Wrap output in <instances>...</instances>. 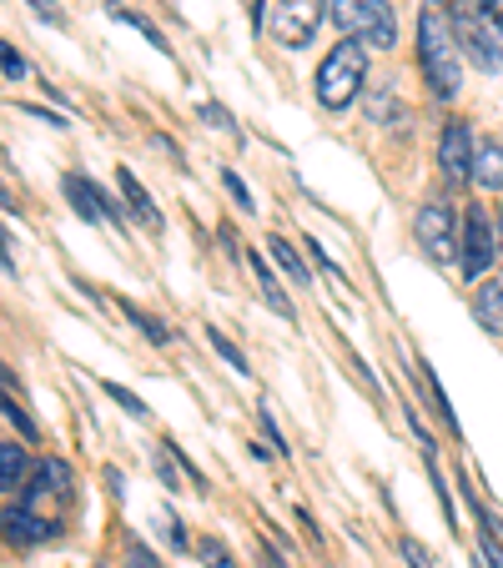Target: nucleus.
Here are the masks:
<instances>
[{
	"mask_svg": "<svg viewBox=\"0 0 503 568\" xmlns=\"http://www.w3.org/2000/svg\"><path fill=\"white\" fill-rule=\"evenodd\" d=\"M449 26H453V41H459L483 71H503V11L493 0H453Z\"/></svg>",
	"mask_w": 503,
	"mask_h": 568,
	"instance_id": "nucleus-1",
	"label": "nucleus"
},
{
	"mask_svg": "<svg viewBox=\"0 0 503 568\" xmlns=\"http://www.w3.org/2000/svg\"><path fill=\"white\" fill-rule=\"evenodd\" d=\"M418 61H423V75H429V87L439 91L443 101L459 97V87H463L459 41H453V26L443 21L439 11L418 16Z\"/></svg>",
	"mask_w": 503,
	"mask_h": 568,
	"instance_id": "nucleus-2",
	"label": "nucleus"
},
{
	"mask_svg": "<svg viewBox=\"0 0 503 568\" xmlns=\"http://www.w3.org/2000/svg\"><path fill=\"white\" fill-rule=\"evenodd\" d=\"M368 81V51L363 41H338L318 65V101L328 111H348Z\"/></svg>",
	"mask_w": 503,
	"mask_h": 568,
	"instance_id": "nucleus-3",
	"label": "nucleus"
},
{
	"mask_svg": "<svg viewBox=\"0 0 503 568\" xmlns=\"http://www.w3.org/2000/svg\"><path fill=\"white\" fill-rule=\"evenodd\" d=\"M332 21L343 26L353 41H368L378 51H393L398 45V21L388 0H332Z\"/></svg>",
	"mask_w": 503,
	"mask_h": 568,
	"instance_id": "nucleus-4",
	"label": "nucleus"
},
{
	"mask_svg": "<svg viewBox=\"0 0 503 568\" xmlns=\"http://www.w3.org/2000/svg\"><path fill=\"white\" fill-rule=\"evenodd\" d=\"M413 236H418V247L429 252V262H453L463 252V236H459V226H453L449 202H423L418 206Z\"/></svg>",
	"mask_w": 503,
	"mask_h": 568,
	"instance_id": "nucleus-5",
	"label": "nucleus"
},
{
	"mask_svg": "<svg viewBox=\"0 0 503 568\" xmlns=\"http://www.w3.org/2000/svg\"><path fill=\"white\" fill-rule=\"evenodd\" d=\"M328 11H332L328 0H278L272 31H278V41L288 45V51H302V45L318 36V26H322V16Z\"/></svg>",
	"mask_w": 503,
	"mask_h": 568,
	"instance_id": "nucleus-6",
	"label": "nucleus"
},
{
	"mask_svg": "<svg viewBox=\"0 0 503 568\" xmlns=\"http://www.w3.org/2000/svg\"><path fill=\"white\" fill-rule=\"evenodd\" d=\"M499 247H493V222L483 216V206H469V222H463V277L479 282L493 267Z\"/></svg>",
	"mask_w": 503,
	"mask_h": 568,
	"instance_id": "nucleus-7",
	"label": "nucleus"
},
{
	"mask_svg": "<svg viewBox=\"0 0 503 568\" xmlns=\"http://www.w3.org/2000/svg\"><path fill=\"white\" fill-rule=\"evenodd\" d=\"M473 131L463 126V121H449L443 126V141H439V166H443V182H453V186H463V182H473Z\"/></svg>",
	"mask_w": 503,
	"mask_h": 568,
	"instance_id": "nucleus-8",
	"label": "nucleus"
},
{
	"mask_svg": "<svg viewBox=\"0 0 503 568\" xmlns=\"http://www.w3.org/2000/svg\"><path fill=\"white\" fill-rule=\"evenodd\" d=\"M0 538L11 548H36L51 538V524L31 504H11V508H0Z\"/></svg>",
	"mask_w": 503,
	"mask_h": 568,
	"instance_id": "nucleus-9",
	"label": "nucleus"
},
{
	"mask_svg": "<svg viewBox=\"0 0 503 568\" xmlns=\"http://www.w3.org/2000/svg\"><path fill=\"white\" fill-rule=\"evenodd\" d=\"M66 196H71L81 222H121V206L107 192H97V182H87V176H66Z\"/></svg>",
	"mask_w": 503,
	"mask_h": 568,
	"instance_id": "nucleus-10",
	"label": "nucleus"
},
{
	"mask_svg": "<svg viewBox=\"0 0 503 568\" xmlns=\"http://www.w3.org/2000/svg\"><path fill=\"white\" fill-rule=\"evenodd\" d=\"M56 494V498H71V463L61 458H41L31 468V498Z\"/></svg>",
	"mask_w": 503,
	"mask_h": 568,
	"instance_id": "nucleus-11",
	"label": "nucleus"
},
{
	"mask_svg": "<svg viewBox=\"0 0 503 568\" xmlns=\"http://www.w3.org/2000/svg\"><path fill=\"white\" fill-rule=\"evenodd\" d=\"M117 182H121V196H127V212L137 216V222L147 226V232H161V212H157V206H151L147 186H141L137 176L127 172V166H121V172H117Z\"/></svg>",
	"mask_w": 503,
	"mask_h": 568,
	"instance_id": "nucleus-12",
	"label": "nucleus"
},
{
	"mask_svg": "<svg viewBox=\"0 0 503 568\" xmlns=\"http://www.w3.org/2000/svg\"><path fill=\"white\" fill-rule=\"evenodd\" d=\"M473 182L489 186V192H499V186H503V146H499V141L473 146Z\"/></svg>",
	"mask_w": 503,
	"mask_h": 568,
	"instance_id": "nucleus-13",
	"label": "nucleus"
},
{
	"mask_svg": "<svg viewBox=\"0 0 503 568\" xmlns=\"http://www.w3.org/2000/svg\"><path fill=\"white\" fill-rule=\"evenodd\" d=\"M31 478V463H26V448L21 443H6L0 438V494H11L21 483Z\"/></svg>",
	"mask_w": 503,
	"mask_h": 568,
	"instance_id": "nucleus-14",
	"label": "nucleus"
},
{
	"mask_svg": "<svg viewBox=\"0 0 503 568\" xmlns=\"http://www.w3.org/2000/svg\"><path fill=\"white\" fill-rule=\"evenodd\" d=\"M247 262H252V277H258L262 302H268L272 312H282V322H292V317H298V312H292V297L278 287V277H272V272H268V262H262V257H247Z\"/></svg>",
	"mask_w": 503,
	"mask_h": 568,
	"instance_id": "nucleus-15",
	"label": "nucleus"
},
{
	"mask_svg": "<svg viewBox=\"0 0 503 568\" xmlns=\"http://www.w3.org/2000/svg\"><path fill=\"white\" fill-rule=\"evenodd\" d=\"M479 322L489 333H503V282H483L479 292Z\"/></svg>",
	"mask_w": 503,
	"mask_h": 568,
	"instance_id": "nucleus-16",
	"label": "nucleus"
},
{
	"mask_svg": "<svg viewBox=\"0 0 503 568\" xmlns=\"http://www.w3.org/2000/svg\"><path fill=\"white\" fill-rule=\"evenodd\" d=\"M107 16H111V21H121V26H131V31H137L141 41H147V45H157V51H167V41H161V31H157V26L147 21V16L127 11V6H117V0H111V6H107Z\"/></svg>",
	"mask_w": 503,
	"mask_h": 568,
	"instance_id": "nucleus-17",
	"label": "nucleus"
},
{
	"mask_svg": "<svg viewBox=\"0 0 503 568\" xmlns=\"http://www.w3.org/2000/svg\"><path fill=\"white\" fill-rule=\"evenodd\" d=\"M268 252H272V262H278V267L288 272L292 282H302V287H308V267H302V257L292 252V242H282V236H268Z\"/></svg>",
	"mask_w": 503,
	"mask_h": 568,
	"instance_id": "nucleus-18",
	"label": "nucleus"
},
{
	"mask_svg": "<svg viewBox=\"0 0 503 568\" xmlns=\"http://www.w3.org/2000/svg\"><path fill=\"white\" fill-rule=\"evenodd\" d=\"M0 413H6V418L16 423V433H21L26 443L41 438V433H36V418H31V413H21V403H16V397H0Z\"/></svg>",
	"mask_w": 503,
	"mask_h": 568,
	"instance_id": "nucleus-19",
	"label": "nucleus"
},
{
	"mask_svg": "<svg viewBox=\"0 0 503 568\" xmlns=\"http://www.w3.org/2000/svg\"><path fill=\"white\" fill-rule=\"evenodd\" d=\"M121 312H127V317L137 322V327L151 337V343H167V337H172V327H161L157 317H147V312H141V307H131V302H121Z\"/></svg>",
	"mask_w": 503,
	"mask_h": 568,
	"instance_id": "nucleus-20",
	"label": "nucleus"
},
{
	"mask_svg": "<svg viewBox=\"0 0 503 568\" xmlns=\"http://www.w3.org/2000/svg\"><path fill=\"white\" fill-rule=\"evenodd\" d=\"M207 337H212V347H217V353H222V363H227V367H237V373L247 377V357L232 347V337H227L222 327H207Z\"/></svg>",
	"mask_w": 503,
	"mask_h": 568,
	"instance_id": "nucleus-21",
	"label": "nucleus"
},
{
	"mask_svg": "<svg viewBox=\"0 0 503 568\" xmlns=\"http://www.w3.org/2000/svg\"><path fill=\"white\" fill-rule=\"evenodd\" d=\"M373 116L383 121V126H398V121H408V106L398 111L393 106V87H378V101H373Z\"/></svg>",
	"mask_w": 503,
	"mask_h": 568,
	"instance_id": "nucleus-22",
	"label": "nucleus"
},
{
	"mask_svg": "<svg viewBox=\"0 0 503 568\" xmlns=\"http://www.w3.org/2000/svg\"><path fill=\"white\" fill-rule=\"evenodd\" d=\"M107 397H117V403L131 413V418H147V403H141L137 393H127V387H121V383H107Z\"/></svg>",
	"mask_w": 503,
	"mask_h": 568,
	"instance_id": "nucleus-23",
	"label": "nucleus"
},
{
	"mask_svg": "<svg viewBox=\"0 0 503 568\" xmlns=\"http://www.w3.org/2000/svg\"><path fill=\"white\" fill-rule=\"evenodd\" d=\"M26 6H31V11L41 16L46 26H56V31H66V11H61V6H56V0H26Z\"/></svg>",
	"mask_w": 503,
	"mask_h": 568,
	"instance_id": "nucleus-24",
	"label": "nucleus"
},
{
	"mask_svg": "<svg viewBox=\"0 0 503 568\" xmlns=\"http://www.w3.org/2000/svg\"><path fill=\"white\" fill-rule=\"evenodd\" d=\"M202 558H207V568H237L232 564V554H227L217 538H202Z\"/></svg>",
	"mask_w": 503,
	"mask_h": 568,
	"instance_id": "nucleus-25",
	"label": "nucleus"
},
{
	"mask_svg": "<svg viewBox=\"0 0 503 568\" xmlns=\"http://www.w3.org/2000/svg\"><path fill=\"white\" fill-rule=\"evenodd\" d=\"M403 558H408V568H433L429 548L418 544V538H403Z\"/></svg>",
	"mask_w": 503,
	"mask_h": 568,
	"instance_id": "nucleus-26",
	"label": "nucleus"
},
{
	"mask_svg": "<svg viewBox=\"0 0 503 568\" xmlns=\"http://www.w3.org/2000/svg\"><path fill=\"white\" fill-rule=\"evenodd\" d=\"M157 473H161V483H167V488H182V478H177V468H172V448L157 453Z\"/></svg>",
	"mask_w": 503,
	"mask_h": 568,
	"instance_id": "nucleus-27",
	"label": "nucleus"
},
{
	"mask_svg": "<svg viewBox=\"0 0 503 568\" xmlns=\"http://www.w3.org/2000/svg\"><path fill=\"white\" fill-rule=\"evenodd\" d=\"M0 65H6V75H16V81H21V75H26L21 51H11V45H0Z\"/></svg>",
	"mask_w": 503,
	"mask_h": 568,
	"instance_id": "nucleus-28",
	"label": "nucleus"
},
{
	"mask_svg": "<svg viewBox=\"0 0 503 568\" xmlns=\"http://www.w3.org/2000/svg\"><path fill=\"white\" fill-rule=\"evenodd\" d=\"M227 192H232L237 202H242V212H252V192L242 186V176H237V172H227Z\"/></svg>",
	"mask_w": 503,
	"mask_h": 568,
	"instance_id": "nucleus-29",
	"label": "nucleus"
},
{
	"mask_svg": "<svg viewBox=\"0 0 503 568\" xmlns=\"http://www.w3.org/2000/svg\"><path fill=\"white\" fill-rule=\"evenodd\" d=\"M202 116H207V121H212V126H217V131H237V126H232V116H227V111H222V106H212V101H207V106H202Z\"/></svg>",
	"mask_w": 503,
	"mask_h": 568,
	"instance_id": "nucleus-30",
	"label": "nucleus"
},
{
	"mask_svg": "<svg viewBox=\"0 0 503 568\" xmlns=\"http://www.w3.org/2000/svg\"><path fill=\"white\" fill-rule=\"evenodd\" d=\"M262 428H268V443H272V448L288 453V443H282V433H278V423H272V413H268V408H262Z\"/></svg>",
	"mask_w": 503,
	"mask_h": 568,
	"instance_id": "nucleus-31",
	"label": "nucleus"
},
{
	"mask_svg": "<svg viewBox=\"0 0 503 568\" xmlns=\"http://www.w3.org/2000/svg\"><path fill=\"white\" fill-rule=\"evenodd\" d=\"M0 383L11 387V393H21V377H16V373H11V367H6V363H0Z\"/></svg>",
	"mask_w": 503,
	"mask_h": 568,
	"instance_id": "nucleus-32",
	"label": "nucleus"
},
{
	"mask_svg": "<svg viewBox=\"0 0 503 568\" xmlns=\"http://www.w3.org/2000/svg\"><path fill=\"white\" fill-rule=\"evenodd\" d=\"M0 272H16L11 267V247H6V232H0Z\"/></svg>",
	"mask_w": 503,
	"mask_h": 568,
	"instance_id": "nucleus-33",
	"label": "nucleus"
},
{
	"mask_svg": "<svg viewBox=\"0 0 503 568\" xmlns=\"http://www.w3.org/2000/svg\"><path fill=\"white\" fill-rule=\"evenodd\" d=\"M16 206H21V202H16V196L6 192V186H0V212H16Z\"/></svg>",
	"mask_w": 503,
	"mask_h": 568,
	"instance_id": "nucleus-34",
	"label": "nucleus"
},
{
	"mask_svg": "<svg viewBox=\"0 0 503 568\" xmlns=\"http://www.w3.org/2000/svg\"><path fill=\"white\" fill-rule=\"evenodd\" d=\"M499 226H503V212H499Z\"/></svg>",
	"mask_w": 503,
	"mask_h": 568,
	"instance_id": "nucleus-35",
	"label": "nucleus"
}]
</instances>
